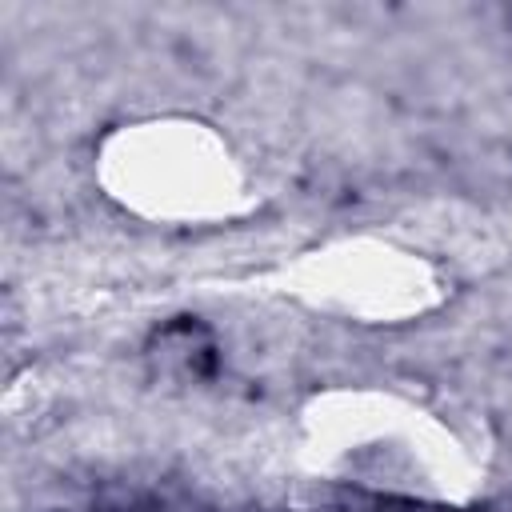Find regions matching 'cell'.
I'll list each match as a JSON object with an SVG mask.
<instances>
[{
	"instance_id": "1",
	"label": "cell",
	"mask_w": 512,
	"mask_h": 512,
	"mask_svg": "<svg viewBox=\"0 0 512 512\" xmlns=\"http://www.w3.org/2000/svg\"><path fill=\"white\" fill-rule=\"evenodd\" d=\"M160 364L168 368H180L184 376H208L216 368V344H212V332L188 316L164 324L156 332V352H152Z\"/></svg>"
},
{
	"instance_id": "2",
	"label": "cell",
	"mask_w": 512,
	"mask_h": 512,
	"mask_svg": "<svg viewBox=\"0 0 512 512\" xmlns=\"http://www.w3.org/2000/svg\"><path fill=\"white\" fill-rule=\"evenodd\" d=\"M404 512H512V496L504 500H484V504H472V508H424V504H396Z\"/></svg>"
},
{
	"instance_id": "3",
	"label": "cell",
	"mask_w": 512,
	"mask_h": 512,
	"mask_svg": "<svg viewBox=\"0 0 512 512\" xmlns=\"http://www.w3.org/2000/svg\"><path fill=\"white\" fill-rule=\"evenodd\" d=\"M508 20H512V12H508Z\"/></svg>"
}]
</instances>
